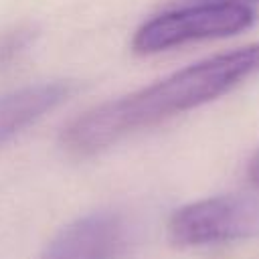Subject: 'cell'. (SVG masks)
I'll list each match as a JSON object with an SVG mask.
<instances>
[{"label":"cell","instance_id":"3957f363","mask_svg":"<svg viewBox=\"0 0 259 259\" xmlns=\"http://www.w3.org/2000/svg\"><path fill=\"white\" fill-rule=\"evenodd\" d=\"M259 233V198L221 194L180 206L168 221V239L176 247H202Z\"/></svg>","mask_w":259,"mask_h":259},{"label":"cell","instance_id":"ba28073f","mask_svg":"<svg viewBox=\"0 0 259 259\" xmlns=\"http://www.w3.org/2000/svg\"><path fill=\"white\" fill-rule=\"evenodd\" d=\"M257 2H259V0H257Z\"/></svg>","mask_w":259,"mask_h":259},{"label":"cell","instance_id":"277c9868","mask_svg":"<svg viewBox=\"0 0 259 259\" xmlns=\"http://www.w3.org/2000/svg\"><path fill=\"white\" fill-rule=\"evenodd\" d=\"M127 241L130 229L121 214L95 210L65 225L36 259H119Z\"/></svg>","mask_w":259,"mask_h":259},{"label":"cell","instance_id":"52a82bcc","mask_svg":"<svg viewBox=\"0 0 259 259\" xmlns=\"http://www.w3.org/2000/svg\"><path fill=\"white\" fill-rule=\"evenodd\" d=\"M247 176H249V180L255 184V186H259V152L249 160V166H247Z\"/></svg>","mask_w":259,"mask_h":259},{"label":"cell","instance_id":"7a4b0ae2","mask_svg":"<svg viewBox=\"0 0 259 259\" xmlns=\"http://www.w3.org/2000/svg\"><path fill=\"white\" fill-rule=\"evenodd\" d=\"M255 12L239 0H206L192 6L162 12L144 22L132 40L136 53L150 55L192 40H208L237 34L249 28Z\"/></svg>","mask_w":259,"mask_h":259},{"label":"cell","instance_id":"8992f818","mask_svg":"<svg viewBox=\"0 0 259 259\" xmlns=\"http://www.w3.org/2000/svg\"><path fill=\"white\" fill-rule=\"evenodd\" d=\"M30 38H32L30 30H14L4 38H0V67L8 65L14 57H18V53H22L28 47Z\"/></svg>","mask_w":259,"mask_h":259},{"label":"cell","instance_id":"5b68a950","mask_svg":"<svg viewBox=\"0 0 259 259\" xmlns=\"http://www.w3.org/2000/svg\"><path fill=\"white\" fill-rule=\"evenodd\" d=\"M73 93L67 81L38 83L0 95V146L53 111Z\"/></svg>","mask_w":259,"mask_h":259},{"label":"cell","instance_id":"6da1fadb","mask_svg":"<svg viewBox=\"0 0 259 259\" xmlns=\"http://www.w3.org/2000/svg\"><path fill=\"white\" fill-rule=\"evenodd\" d=\"M253 75H259V42L208 57L140 91L89 109L65 127L63 148L75 156L97 154L138 130L225 95Z\"/></svg>","mask_w":259,"mask_h":259}]
</instances>
